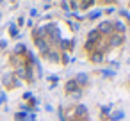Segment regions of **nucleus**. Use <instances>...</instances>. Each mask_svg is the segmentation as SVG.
<instances>
[{
  "label": "nucleus",
  "mask_w": 130,
  "mask_h": 121,
  "mask_svg": "<svg viewBox=\"0 0 130 121\" xmlns=\"http://www.w3.org/2000/svg\"><path fill=\"white\" fill-rule=\"evenodd\" d=\"M112 30H114V27H112V22H102L100 25H98V32L102 34H112Z\"/></svg>",
  "instance_id": "nucleus-1"
},
{
  "label": "nucleus",
  "mask_w": 130,
  "mask_h": 121,
  "mask_svg": "<svg viewBox=\"0 0 130 121\" xmlns=\"http://www.w3.org/2000/svg\"><path fill=\"white\" fill-rule=\"evenodd\" d=\"M123 39H125L123 34H110V38H109V41H107V43H109V48H110V46H118V45H121Z\"/></svg>",
  "instance_id": "nucleus-2"
},
{
  "label": "nucleus",
  "mask_w": 130,
  "mask_h": 121,
  "mask_svg": "<svg viewBox=\"0 0 130 121\" xmlns=\"http://www.w3.org/2000/svg\"><path fill=\"white\" fill-rule=\"evenodd\" d=\"M75 117H80V119H86V117H87V109H86L84 105H78V107L75 109Z\"/></svg>",
  "instance_id": "nucleus-3"
},
{
  "label": "nucleus",
  "mask_w": 130,
  "mask_h": 121,
  "mask_svg": "<svg viewBox=\"0 0 130 121\" xmlns=\"http://www.w3.org/2000/svg\"><path fill=\"white\" fill-rule=\"evenodd\" d=\"M73 80L77 82V85H84V84H87V80H89V78H87V75H86V73H78Z\"/></svg>",
  "instance_id": "nucleus-4"
},
{
  "label": "nucleus",
  "mask_w": 130,
  "mask_h": 121,
  "mask_svg": "<svg viewBox=\"0 0 130 121\" xmlns=\"http://www.w3.org/2000/svg\"><path fill=\"white\" fill-rule=\"evenodd\" d=\"M66 91H68V93H78V85H77V82H75V80H68V84H66Z\"/></svg>",
  "instance_id": "nucleus-5"
},
{
  "label": "nucleus",
  "mask_w": 130,
  "mask_h": 121,
  "mask_svg": "<svg viewBox=\"0 0 130 121\" xmlns=\"http://www.w3.org/2000/svg\"><path fill=\"white\" fill-rule=\"evenodd\" d=\"M102 59H103V54H102V52H98V50L91 52V61H93V62H100Z\"/></svg>",
  "instance_id": "nucleus-6"
},
{
  "label": "nucleus",
  "mask_w": 130,
  "mask_h": 121,
  "mask_svg": "<svg viewBox=\"0 0 130 121\" xmlns=\"http://www.w3.org/2000/svg\"><path fill=\"white\" fill-rule=\"evenodd\" d=\"M112 27H114V30H118L119 34H123V32H125V25H123L121 22H116V23H112Z\"/></svg>",
  "instance_id": "nucleus-7"
},
{
  "label": "nucleus",
  "mask_w": 130,
  "mask_h": 121,
  "mask_svg": "<svg viewBox=\"0 0 130 121\" xmlns=\"http://www.w3.org/2000/svg\"><path fill=\"white\" fill-rule=\"evenodd\" d=\"M14 117H16L18 121H30V116H27L25 112H18V114H16Z\"/></svg>",
  "instance_id": "nucleus-8"
},
{
  "label": "nucleus",
  "mask_w": 130,
  "mask_h": 121,
  "mask_svg": "<svg viewBox=\"0 0 130 121\" xmlns=\"http://www.w3.org/2000/svg\"><path fill=\"white\" fill-rule=\"evenodd\" d=\"M45 57H48L50 61H59V55H57L55 52H52V50H48V52L45 54Z\"/></svg>",
  "instance_id": "nucleus-9"
},
{
  "label": "nucleus",
  "mask_w": 130,
  "mask_h": 121,
  "mask_svg": "<svg viewBox=\"0 0 130 121\" xmlns=\"http://www.w3.org/2000/svg\"><path fill=\"white\" fill-rule=\"evenodd\" d=\"M121 117H123V112H121V110H118V112H112V114H110V119H112V121H118V119H121Z\"/></svg>",
  "instance_id": "nucleus-10"
},
{
  "label": "nucleus",
  "mask_w": 130,
  "mask_h": 121,
  "mask_svg": "<svg viewBox=\"0 0 130 121\" xmlns=\"http://www.w3.org/2000/svg\"><path fill=\"white\" fill-rule=\"evenodd\" d=\"M14 52H16V54H25V46H23V45H16Z\"/></svg>",
  "instance_id": "nucleus-11"
},
{
  "label": "nucleus",
  "mask_w": 130,
  "mask_h": 121,
  "mask_svg": "<svg viewBox=\"0 0 130 121\" xmlns=\"http://www.w3.org/2000/svg\"><path fill=\"white\" fill-rule=\"evenodd\" d=\"M93 2H91V0H89V2H87V0H86V2H78V7H82V9H86V7H89Z\"/></svg>",
  "instance_id": "nucleus-12"
},
{
  "label": "nucleus",
  "mask_w": 130,
  "mask_h": 121,
  "mask_svg": "<svg viewBox=\"0 0 130 121\" xmlns=\"http://www.w3.org/2000/svg\"><path fill=\"white\" fill-rule=\"evenodd\" d=\"M9 32H11V36H16V32H18V29H16L14 25H11V29H9Z\"/></svg>",
  "instance_id": "nucleus-13"
},
{
  "label": "nucleus",
  "mask_w": 130,
  "mask_h": 121,
  "mask_svg": "<svg viewBox=\"0 0 130 121\" xmlns=\"http://www.w3.org/2000/svg\"><path fill=\"white\" fill-rule=\"evenodd\" d=\"M98 16H100V11H94V13H91V14H89V18H91V20H93V18H98Z\"/></svg>",
  "instance_id": "nucleus-14"
},
{
  "label": "nucleus",
  "mask_w": 130,
  "mask_h": 121,
  "mask_svg": "<svg viewBox=\"0 0 130 121\" xmlns=\"http://www.w3.org/2000/svg\"><path fill=\"white\" fill-rule=\"evenodd\" d=\"M109 110H110V107H103L102 109V114H109Z\"/></svg>",
  "instance_id": "nucleus-15"
},
{
  "label": "nucleus",
  "mask_w": 130,
  "mask_h": 121,
  "mask_svg": "<svg viewBox=\"0 0 130 121\" xmlns=\"http://www.w3.org/2000/svg\"><path fill=\"white\" fill-rule=\"evenodd\" d=\"M70 7H73V9H77V7H78V2H71V4H70Z\"/></svg>",
  "instance_id": "nucleus-16"
},
{
  "label": "nucleus",
  "mask_w": 130,
  "mask_h": 121,
  "mask_svg": "<svg viewBox=\"0 0 130 121\" xmlns=\"http://www.w3.org/2000/svg\"><path fill=\"white\" fill-rule=\"evenodd\" d=\"M71 121H77V119H71Z\"/></svg>",
  "instance_id": "nucleus-17"
},
{
  "label": "nucleus",
  "mask_w": 130,
  "mask_h": 121,
  "mask_svg": "<svg viewBox=\"0 0 130 121\" xmlns=\"http://www.w3.org/2000/svg\"><path fill=\"white\" fill-rule=\"evenodd\" d=\"M128 62H130V61H128Z\"/></svg>",
  "instance_id": "nucleus-18"
}]
</instances>
